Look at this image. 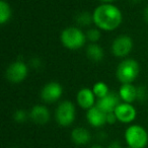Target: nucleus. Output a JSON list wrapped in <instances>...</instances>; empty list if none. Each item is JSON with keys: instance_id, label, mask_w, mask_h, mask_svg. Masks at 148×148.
Wrapping results in <instances>:
<instances>
[{"instance_id": "f257e3e1", "label": "nucleus", "mask_w": 148, "mask_h": 148, "mask_svg": "<svg viewBox=\"0 0 148 148\" xmlns=\"http://www.w3.org/2000/svg\"><path fill=\"white\" fill-rule=\"evenodd\" d=\"M93 23L99 29L114 31L122 23V12L117 6L111 3H103L97 6L92 13Z\"/></svg>"}, {"instance_id": "f03ea898", "label": "nucleus", "mask_w": 148, "mask_h": 148, "mask_svg": "<svg viewBox=\"0 0 148 148\" xmlns=\"http://www.w3.org/2000/svg\"><path fill=\"white\" fill-rule=\"evenodd\" d=\"M86 36L79 29L70 27L63 29L61 33V42L64 47L69 50H77L85 44Z\"/></svg>"}, {"instance_id": "7ed1b4c3", "label": "nucleus", "mask_w": 148, "mask_h": 148, "mask_svg": "<svg viewBox=\"0 0 148 148\" xmlns=\"http://www.w3.org/2000/svg\"><path fill=\"white\" fill-rule=\"evenodd\" d=\"M125 140L129 147L144 148L148 143V133L139 125H132L125 132Z\"/></svg>"}, {"instance_id": "20e7f679", "label": "nucleus", "mask_w": 148, "mask_h": 148, "mask_svg": "<svg viewBox=\"0 0 148 148\" xmlns=\"http://www.w3.org/2000/svg\"><path fill=\"white\" fill-rule=\"evenodd\" d=\"M139 74V64L133 59H126L117 68V77L122 83H132Z\"/></svg>"}, {"instance_id": "39448f33", "label": "nucleus", "mask_w": 148, "mask_h": 148, "mask_svg": "<svg viewBox=\"0 0 148 148\" xmlns=\"http://www.w3.org/2000/svg\"><path fill=\"white\" fill-rule=\"evenodd\" d=\"M75 119V107L69 101H62L56 110V120L63 127H68Z\"/></svg>"}, {"instance_id": "423d86ee", "label": "nucleus", "mask_w": 148, "mask_h": 148, "mask_svg": "<svg viewBox=\"0 0 148 148\" xmlns=\"http://www.w3.org/2000/svg\"><path fill=\"white\" fill-rule=\"evenodd\" d=\"M27 75V67L23 62L16 61L9 65L6 70V78L12 83H19Z\"/></svg>"}, {"instance_id": "0eeeda50", "label": "nucleus", "mask_w": 148, "mask_h": 148, "mask_svg": "<svg viewBox=\"0 0 148 148\" xmlns=\"http://www.w3.org/2000/svg\"><path fill=\"white\" fill-rule=\"evenodd\" d=\"M133 48L132 39L128 36H120L112 44V51L117 57H126Z\"/></svg>"}, {"instance_id": "6e6552de", "label": "nucleus", "mask_w": 148, "mask_h": 148, "mask_svg": "<svg viewBox=\"0 0 148 148\" xmlns=\"http://www.w3.org/2000/svg\"><path fill=\"white\" fill-rule=\"evenodd\" d=\"M63 88L58 82H49L44 86L41 92V97L46 103H54L61 97Z\"/></svg>"}, {"instance_id": "1a4fd4ad", "label": "nucleus", "mask_w": 148, "mask_h": 148, "mask_svg": "<svg viewBox=\"0 0 148 148\" xmlns=\"http://www.w3.org/2000/svg\"><path fill=\"white\" fill-rule=\"evenodd\" d=\"M115 115L117 117V120L122 123H131L136 118V110L131 103H120L115 110Z\"/></svg>"}, {"instance_id": "9d476101", "label": "nucleus", "mask_w": 148, "mask_h": 148, "mask_svg": "<svg viewBox=\"0 0 148 148\" xmlns=\"http://www.w3.org/2000/svg\"><path fill=\"white\" fill-rule=\"evenodd\" d=\"M120 95H118L117 93L110 92L108 95H106L105 97L99 99L97 103V107L99 109H101L103 112H105L106 114L113 113L115 112L116 108L120 105Z\"/></svg>"}, {"instance_id": "9b49d317", "label": "nucleus", "mask_w": 148, "mask_h": 148, "mask_svg": "<svg viewBox=\"0 0 148 148\" xmlns=\"http://www.w3.org/2000/svg\"><path fill=\"white\" fill-rule=\"evenodd\" d=\"M86 119L87 122L92 127L99 128L107 123V114L95 106V107H92L91 109L87 110Z\"/></svg>"}, {"instance_id": "f8f14e48", "label": "nucleus", "mask_w": 148, "mask_h": 148, "mask_svg": "<svg viewBox=\"0 0 148 148\" xmlns=\"http://www.w3.org/2000/svg\"><path fill=\"white\" fill-rule=\"evenodd\" d=\"M31 119L39 125H45L50 120V112L46 107L41 105H37L32 109L29 113Z\"/></svg>"}, {"instance_id": "ddd939ff", "label": "nucleus", "mask_w": 148, "mask_h": 148, "mask_svg": "<svg viewBox=\"0 0 148 148\" xmlns=\"http://www.w3.org/2000/svg\"><path fill=\"white\" fill-rule=\"evenodd\" d=\"M77 103L82 109L89 110L95 103V95L89 88H81L77 93Z\"/></svg>"}, {"instance_id": "4468645a", "label": "nucleus", "mask_w": 148, "mask_h": 148, "mask_svg": "<svg viewBox=\"0 0 148 148\" xmlns=\"http://www.w3.org/2000/svg\"><path fill=\"white\" fill-rule=\"evenodd\" d=\"M119 95L125 103H131L137 99V88L132 83H124L120 87Z\"/></svg>"}, {"instance_id": "2eb2a0df", "label": "nucleus", "mask_w": 148, "mask_h": 148, "mask_svg": "<svg viewBox=\"0 0 148 148\" xmlns=\"http://www.w3.org/2000/svg\"><path fill=\"white\" fill-rule=\"evenodd\" d=\"M71 139L77 145H85L90 141V133L85 128H75L71 132Z\"/></svg>"}, {"instance_id": "dca6fc26", "label": "nucleus", "mask_w": 148, "mask_h": 148, "mask_svg": "<svg viewBox=\"0 0 148 148\" xmlns=\"http://www.w3.org/2000/svg\"><path fill=\"white\" fill-rule=\"evenodd\" d=\"M86 55L90 60L99 62L103 58V51L101 46H99L97 44H91L87 47Z\"/></svg>"}, {"instance_id": "f3484780", "label": "nucleus", "mask_w": 148, "mask_h": 148, "mask_svg": "<svg viewBox=\"0 0 148 148\" xmlns=\"http://www.w3.org/2000/svg\"><path fill=\"white\" fill-rule=\"evenodd\" d=\"M11 17V8L5 0L0 1V23L4 25Z\"/></svg>"}, {"instance_id": "a211bd4d", "label": "nucleus", "mask_w": 148, "mask_h": 148, "mask_svg": "<svg viewBox=\"0 0 148 148\" xmlns=\"http://www.w3.org/2000/svg\"><path fill=\"white\" fill-rule=\"evenodd\" d=\"M92 91H93V93H95V97H97V99L105 97L106 95H108L110 93L108 85L106 84L105 82H101V81H99V82H97L95 85H93Z\"/></svg>"}, {"instance_id": "6ab92c4d", "label": "nucleus", "mask_w": 148, "mask_h": 148, "mask_svg": "<svg viewBox=\"0 0 148 148\" xmlns=\"http://www.w3.org/2000/svg\"><path fill=\"white\" fill-rule=\"evenodd\" d=\"M76 21L80 25H90L91 21H93V17L92 14L88 12H81L80 14L77 15Z\"/></svg>"}, {"instance_id": "aec40b11", "label": "nucleus", "mask_w": 148, "mask_h": 148, "mask_svg": "<svg viewBox=\"0 0 148 148\" xmlns=\"http://www.w3.org/2000/svg\"><path fill=\"white\" fill-rule=\"evenodd\" d=\"M86 40H89L92 44H95V42H97L101 38V33H99V29H89L86 33Z\"/></svg>"}, {"instance_id": "412c9836", "label": "nucleus", "mask_w": 148, "mask_h": 148, "mask_svg": "<svg viewBox=\"0 0 148 148\" xmlns=\"http://www.w3.org/2000/svg\"><path fill=\"white\" fill-rule=\"evenodd\" d=\"M27 113H25V111H23V110H18V111H16L13 114V119L16 122H18V123L25 122L27 120Z\"/></svg>"}, {"instance_id": "4be33fe9", "label": "nucleus", "mask_w": 148, "mask_h": 148, "mask_svg": "<svg viewBox=\"0 0 148 148\" xmlns=\"http://www.w3.org/2000/svg\"><path fill=\"white\" fill-rule=\"evenodd\" d=\"M147 97V93H146V89L144 87H139L137 88V99L140 101H144Z\"/></svg>"}, {"instance_id": "5701e85b", "label": "nucleus", "mask_w": 148, "mask_h": 148, "mask_svg": "<svg viewBox=\"0 0 148 148\" xmlns=\"http://www.w3.org/2000/svg\"><path fill=\"white\" fill-rule=\"evenodd\" d=\"M117 121V117H116L115 113H109L107 114V123L109 124H114L115 122Z\"/></svg>"}, {"instance_id": "b1692460", "label": "nucleus", "mask_w": 148, "mask_h": 148, "mask_svg": "<svg viewBox=\"0 0 148 148\" xmlns=\"http://www.w3.org/2000/svg\"><path fill=\"white\" fill-rule=\"evenodd\" d=\"M108 148H122V147H121V145H120L119 142H118V141H114L113 143L110 144Z\"/></svg>"}, {"instance_id": "393cba45", "label": "nucleus", "mask_w": 148, "mask_h": 148, "mask_svg": "<svg viewBox=\"0 0 148 148\" xmlns=\"http://www.w3.org/2000/svg\"><path fill=\"white\" fill-rule=\"evenodd\" d=\"M144 18H145V21L148 23V6L146 7V9L144 10Z\"/></svg>"}, {"instance_id": "a878e982", "label": "nucleus", "mask_w": 148, "mask_h": 148, "mask_svg": "<svg viewBox=\"0 0 148 148\" xmlns=\"http://www.w3.org/2000/svg\"><path fill=\"white\" fill-rule=\"evenodd\" d=\"M101 1L103 3H112L113 1H116V0H101Z\"/></svg>"}, {"instance_id": "bb28decb", "label": "nucleus", "mask_w": 148, "mask_h": 148, "mask_svg": "<svg viewBox=\"0 0 148 148\" xmlns=\"http://www.w3.org/2000/svg\"><path fill=\"white\" fill-rule=\"evenodd\" d=\"M90 148H103L101 145H93V146H91Z\"/></svg>"}, {"instance_id": "cd10ccee", "label": "nucleus", "mask_w": 148, "mask_h": 148, "mask_svg": "<svg viewBox=\"0 0 148 148\" xmlns=\"http://www.w3.org/2000/svg\"><path fill=\"white\" fill-rule=\"evenodd\" d=\"M128 148H134V147H129V146H128Z\"/></svg>"}]
</instances>
